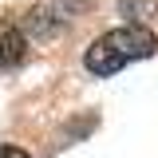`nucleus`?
<instances>
[{"instance_id":"obj_1","label":"nucleus","mask_w":158,"mask_h":158,"mask_svg":"<svg viewBox=\"0 0 158 158\" xmlns=\"http://www.w3.org/2000/svg\"><path fill=\"white\" fill-rule=\"evenodd\" d=\"M158 40L146 24H127V28H115V32H103V36L87 48V71L91 75H115L118 67L135 63V59L154 56Z\"/></svg>"},{"instance_id":"obj_4","label":"nucleus","mask_w":158,"mask_h":158,"mask_svg":"<svg viewBox=\"0 0 158 158\" xmlns=\"http://www.w3.org/2000/svg\"><path fill=\"white\" fill-rule=\"evenodd\" d=\"M0 158H32V154L20 150V146H0Z\"/></svg>"},{"instance_id":"obj_3","label":"nucleus","mask_w":158,"mask_h":158,"mask_svg":"<svg viewBox=\"0 0 158 158\" xmlns=\"http://www.w3.org/2000/svg\"><path fill=\"white\" fill-rule=\"evenodd\" d=\"M154 8H158V0H118V12L131 16V24H142Z\"/></svg>"},{"instance_id":"obj_2","label":"nucleus","mask_w":158,"mask_h":158,"mask_svg":"<svg viewBox=\"0 0 158 158\" xmlns=\"http://www.w3.org/2000/svg\"><path fill=\"white\" fill-rule=\"evenodd\" d=\"M28 59V40L16 24H0V71H12Z\"/></svg>"}]
</instances>
